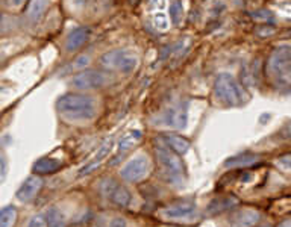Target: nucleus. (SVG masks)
Instances as JSON below:
<instances>
[{
  "mask_svg": "<svg viewBox=\"0 0 291 227\" xmlns=\"http://www.w3.org/2000/svg\"><path fill=\"white\" fill-rule=\"evenodd\" d=\"M58 112L70 121H88L97 115L96 99L85 93H67L57 102Z\"/></svg>",
  "mask_w": 291,
  "mask_h": 227,
  "instance_id": "nucleus-1",
  "label": "nucleus"
},
{
  "mask_svg": "<svg viewBox=\"0 0 291 227\" xmlns=\"http://www.w3.org/2000/svg\"><path fill=\"white\" fill-rule=\"evenodd\" d=\"M214 97L220 105L225 106H240L247 100L243 87L228 73H222L216 77Z\"/></svg>",
  "mask_w": 291,
  "mask_h": 227,
  "instance_id": "nucleus-2",
  "label": "nucleus"
},
{
  "mask_svg": "<svg viewBox=\"0 0 291 227\" xmlns=\"http://www.w3.org/2000/svg\"><path fill=\"white\" fill-rule=\"evenodd\" d=\"M156 158H158V162L163 165V168H164L169 180L172 183L179 185L183 182L185 168H183V164H182L177 153L170 150L167 146H158L156 147Z\"/></svg>",
  "mask_w": 291,
  "mask_h": 227,
  "instance_id": "nucleus-3",
  "label": "nucleus"
},
{
  "mask_svg": "<svg viewBox=\"0 0 291 227\" xmlns=\"http://www.w3.org/2000/svg\"><path fill=\"white\" fill-rule=\"evenodd\" d=\"M100 64L110 70H116L121 73H130L137 68L138 65V58L130 50H111L107 52L100 58Z\"/></svg>",
  "mask_w": 291,
  "mask_h": 227,
  "instance_id": "nucleus-4",
  "label": "nucleus"
},
{
  "mask_svg": "<svg viewBox=\"0 0 291 227\" xmlns=\"http://www.w3.org/2000/svg\"><path fill=\"white\" fill-rule=\"evenodd\" d=\"M108 80H110L108 73L102 70H84L77 73L76 76H73V79L70 80V85L79 91H93V90H99L105 87Z\"/></svg>",
  "mask_w": 291,
  "mask_h": 227,
  "instance_id": "nucleus-5",
  "label": "nucleus"
},
{
  "mask_svg": "<svg viewBox=\"0 0 291 227\" xmlns=\"http://www.w3.org/2000/svg\"><path fill=\"white\" fill-rule=\"evenodd\" d=\"M269 68L272 74L279 79L281 82H290L291 80V49L282 47L278 49L272 58Z\"/></svg>",
  "mask_w": 291,
  "mask_h": 227,
  "instance_id": "nucleus-6",
  "label": "nucleus"
},
{
  "mask_svg": "<svg viewBox=\"0 0 291 227\" xmlns=\"http://www.w3.org/2000/svg\"><path fill=\"white\" fill-rule=\"evenodd\" d=\"M152 170V165H150V161L147 156L144 155H140V156H135L134 159H130L121 170V177L127 182H140L143 179L147 177V174Z\"/></svg>",
  "mask_w": 291,
  "mask_h": 227,
  "instance_id": "nucleus-7",
  "label": "nucleus"
},
{
  "mask_svg": "<svg viewBox=\"0 0 291 227\" xmlns=\"http://www.w3.org/2000/svg\"><path fill=\"white\" fill-rule=\"evenodd\" d=\"M161 214L169 220H191L197 215V206L193 200H177L163 208Z\"/></svg>",
  "mask_w": 291,
  "mask_h": 227,
  "instance_id": "nucleus-8",
  "label": "nucleus"
},
{
  "mask_svg": "<svg viewBox=\"0 0 291 227\" xmlns=\"http://www.w3.org/2000/svg\"><path fill=\"white\" fill-rule=\"evenodd\" d=\"M102 191L108 200L118 208H127L132 202V195L127 188L121 186L114 179H107L102 182Z\"/></svg>",
  "mask_w": 291,
  "mask_h": 227,
  "instance_id": "nucleus-9",
  "label": "nucleus"
},
{
  "mask_svg": "<svg viewBox=\"0 0 291 227\" xmlns=\"http://www.w3.org/2000/svg\"><path fill=\"white\" fill-rule=\"evenodd\" d=\"M43 188V179L40 176H31L28 177L21 186L18 188V191L15 192V197L23 202V203H28V202H32L35 198V195L41 191Z\"/></svg>",
  "mask_w": 291,
  "mask_h": 227,
  "instance_id": "nucleus-10",
  "label": "nucleus"
},
{
  "mask_svg": "<svg viewBox=\"0 0 291 227\" xmlns=\"http://www.w3.org/2000/svg\"><path fill=\"white\" fill-rule=\"evenodd\" d=\"M163 121L173 129H185L188 123V114H187V105H176L170 106L166 112L163 114Z\"/></svg>",
  "mask_w": 291,
  "mask_h": 227,
  "instance_id": "nucleus-11",
  "label": "nucleus"
},
{
  "mask_svg": "<svg viewBox=\"0 0 291 227\" xmlns=\"http://www.w3.org/2000/svg\"><path fill=\"white\" fill-rule=\"evenodd\" d=\"M261 215L255 209H241L233 212L228 223L231 227H252L259 221Z\"/></svg>",
  "mask_w": 291,
  "mask_h": 227,
  "instance_id": "nucleus-12",
  "label": "nucleus"
},
{
  "mask_svg": "<svg viewBox=\"0 0 291 227\" xmlns=\"http://www.w3.org/2000/svg\"><path fill=\"white\" fill-rule=\"evenodd\" d=\"M90 38V29L88 27H74L65 40V49L67 52H76L79 50Z\"/></svg>",
  "mask_w": 291,
  "mask_h": 227,
  "instance_id": "nucleus-13",
  "label": "nucleus"
},
{
  "mask_svg": "<svg viewBox=\"0 0 291 227\" xmlns=\"http://www.w3.org/2000/svg\"><path fill=\"white\" fill-rule=\"evenodd\" d=\"M113 146H114V141L113 139H108V141H105L103 144H102V147L97 150V153H96V156L82 168V170L79 171V176H87V174H90L91 171H94L100 164H102V161L110 155V152L113 150Z\"/></svg>",
  "mask_w": 291,
  "mask_h": 227,
  "instance_id": "nucleus-14",
  "label": "nucleus"
},
{
  "mask_svg": "<svg viewBox=\"0 0 291 227\" xmlns=\"http://www.w3.org/2000/svg\"><path fill=\"white\" fill-rule=\"evenodd\" d=\"M161 139L170 150H173L179 156L185 155L190 150V141L177 133H164L161 135Z\"/></svg>",
  "mask_w": 291,
  "mask_h": 227,
  "instance_id": "nucleus-15",
  "label": "nucleus"
},
{
  "mask_svg": "<svg viewBox=\"0 0 291 227\" xmlns=\"http://www.w3.org/2000/svg\"><path fill=\"white\" fill-rule=\"evenodd\" d=\"M62 168V162L58 161V159H54V158H41L38 159L34 167H32V171L34 174L37 176H46V174H54Z\"/></svg>",
  "mask_w": 291,
  "mask_h": 227,
  "instance_id": "nucleus-16",
  "label": "nucleus"
},
{
  "mask_svg": "<svg viewBox=\"0 0 291 227\" xmlns=\"http://www.w3.org/2000/svg\"><path fill=\"white\" fill-rule=\"evenodd\" d=\"M236 205H238V200L235 197H219V198H214L211 205L208 206V214L216 215L225 211H231Z\"/></svg>",
  "mask_w": 291,
  "mask_h": 227,
  "instance_id": "nucleus-17",
  "label": "nucleus"
},
{
  "mask_svg": "<svg viewBox=\"0 0 291 227\" xmlns=\"http://www.w3.org/2000/svg\"><path fill=\"white\" fill-rule=\"evenodd\" d=\"M258 159H259L258 155L244 153V155H236V156L229 158L225 165L228 168H241V167H247V165H252V164L258 162Z\"/></svg>",
  "mask_w": 291,
  "mask_h": 227,
  "instance_id": "nucleus-18",
  "label": "nucleus"
},
{
  "mask_svg": "<svg viewBox=\"0 0 291 227\" xmlns=\"http://www.w3.org/2000/svg\"><path fill=\"white\" fill-rule=\"evenodd\" d=\"M47 0H31L29 6H28V18L32 23H37L41 20L43 14L47 9Z\"/></svg>",
  "mask_w": 291,
  "mask_h": 227,
  "instance_id": "nucleus-19",
  "label": "nucleus"
},
{
  "mask_svg": "<svg viewBox=\"0 0 291 227\" xmlns=\"http://www.w3.org/2000/svg\"><path fill=\"white\" fill-rule=\"evenodd\" d=\"M141 136H143V133H141L140 130H130L127 135H124V136L121 138L120 144H118V155L126 153L132 146H135V144L141 139Z\"/></svg>",
  "mask_w": 291,
  "mask_h": 227,
  "instance_id": "nucleus-20",
  "label": "nucleus"
},
{
  "mask_svg": "<svg viewBox=\"0 0 291 227\" xmlns=\"http://www.w3.org/2000/svg\"><path fill=\"white\" fill-rule=\"evenodd\" d=\"M17 220V209L14 206H5L0 209V227H12Z\"/></svg>",
  "mask_w": 291,
  "mask_h": 227,
  "instance_id": "nucleus-21",
  "label": "nucleus"
},
{
  "mask_svg": "<svg viewBox=\"0 0 291 227\" xmlns=\"http://www.w3.org/2000/svg\"><path fill=\"white\" fill-rule=\"evenodd\" d=\"M46 224H47V227H65L64 214L57 208L49 209L46 214Z\"/></svg>",
  "mask_w": 291,
  "mask_h": 227,
  "instance_id": "nucleus-22",
  "label": "nucleus"
},
{
  "mask_svg": "<svg viewBox=\"0 0 291 227\" xmlns=\"http://www.w3.org/2000/svg\"><path fill=\"white\" fill-rule=\"evenodd\" d=\"M182 15H183V8H182V3L179 0H173L172 5H170V20L179 24L182 21Z\"/></svg>",
  "mask_w": 291,
  "mask_h": 227,
  "instance_id": "nucleus-23",
  "label": "nucleus"
},
{
  "mask_svg": "<svg viewBox=\"0 0 291 227\" xmlns=\"http://www.w3.org/2000/svg\"><path fill=\"white\" fill-rule=\"evenodd\" d=\"M167 18L163 15V14H156L155 15V26L158 27V29H161V31H164L166 27H167Z\"/></svg>",
  "mask_w": 291,
  "mask_h": 227,
  "instance_id": "nucleus-24",
  "label": "nucleus"
},
{
  "mask_svg": "<svg viewBox=\"0 0 291 227\" xmlns=\"http://www.w3.org/2000/svg\"><path fill=\"white\" fill-rule=\"evenodd\" d=\"M110 227H127V223L124 218L121 217H116L111 223H110Z\"/></svg>",
  "mask_w": 291,
  "mask_h": 227,
  "instance_id": "nucleus-25",
  "label": "nucleus"
},
{
  "mask_svg": "<svg viewBox=\"0 0 291 227\" xmlns=\"http://www.w3.org/2000/svg\"><path fill=\"white\" fill-rule=\"evenodd\" d=\"M278 164L284 168H291V155L290 156H284L278 161Z\"/></svg>",
  "mask_w": 291,
  "mask_h": 227,
  "instance_id": "nucleus-26",
  "label": "nucleus"
},
{
  "mask_svg": "<svg viewBox=\"0 0 291 227\" xmlns=\"http://www.w3.org/2000/svg\"><path fill=\"white\" fill-rule=\"evenodd\" d=\"M5 176H6V162H5V159L0 156V182L5 179Z\"/></svg>",
  "mask_w": 291,
  "mask_h": 227,
  "instance_id": "nucleus-27",
  "label": "nucleus"
},
{
  "mask_svg": "<svg viewBox=\"0 0 291 227\" xmlns=\"http://www.w3.org/2000/svg\"><path fill=\"white\" fill-rule=\"evenodd\" d=\"M278 227H291V218L285 220V221H282V223H281Z\"/></svg>",
  "mask_w": 291,
  "mask_h": 227,
  "instance_id": "nucleus-28",
  "label": "nucleus"
},
{
  "mask_svg": "<svg viewBox=\"0 0 291 227\" xmlns=\"http://www.w3.org/2000/svg\"><path fill=\"white\" fill-rule=\"evenodd\" d=\"M11 3H12L14 6H20V5L24 3V0H11Z\"/></svg>",
  "mask_w": 291,
  "mask_h": 227,
  "instance_id": "nucleus-29",
  "label": "nucleus"
},
{
  "mask_svg": "<svg viewBox=\"0 0 291 227\" xmlns=\"http://www.w3.org/2000/svg\"><path fill=\"white\" fill-rule=\"evenodd\" d=\"M74 2H76L77 5H84V3H85L87 0H74Z\"/></svg>",
  "mask_w": 291,
  "mask_h": 227,
  "instance_id": "nucleus-30",
  "label": "nucleus"
},
{
  "mask_svg": "<svg viewBox=\"0 0 291 227\" xmlns=\"http://www.w3.org/2000/svg\"><path fill=\"white\" fill-rule=\"evenodd\" d=\"M261 227H270V226H261Z\"/></svg>",
  "mask_w": 291,
  "mask_h": 227,
  "instance_id": "nucleus-31",
  "label": "nucleus"
},
{
  "mask_svg": "<svg viewBox=\"0 0 291 227\" xmlns=\"http://www.w3.org/2000/svg\"><path fill=\"white\" fill-rule=\"evenodd\" d=\"M0 62H2V56H0Z\"/></svg>",
  "mask_w": 291,
  "mask_h": 227,
  "instance_id": "nucleus-32",
  "label": "nucleus"
}]
</instances>
